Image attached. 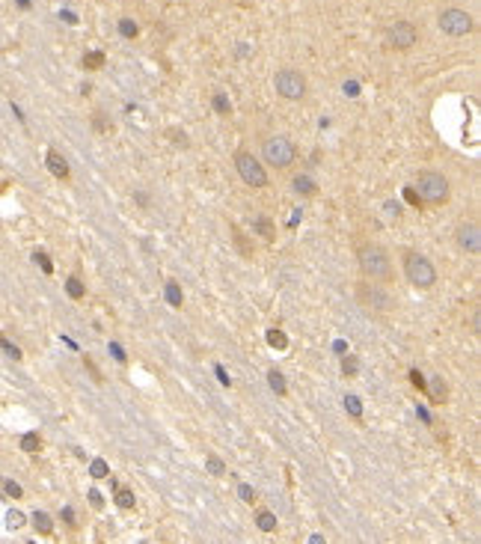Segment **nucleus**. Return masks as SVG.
<instances>
[{
    "label": "nucleus",
    "mask_w": 481,
    "mask_h": 544,
    "mask_svg": "<svg viewBox=\"0 0 481 544\" xmlns=\"http://www.w3.org/2000/svg\"><path fill=\"white\" fill-rule=\"evenodd\" d=\"M386 42H389V48H395V51H410L419 42L416 24H410V21H392V24L386 27Z\"/></svg>",
    "instance_id": "nucleus-8"
},
{
    "label": "nucleus",
    "mask_w": 481,
    "mask_h": 544,
    "mask_svg": "<svg viewBox=\"0 0 481 544\" xmlns=\"http://www.w3.org/2000/svg\"><path fill=\"white\" fill-rule=\"evenodd\" d=\"M36 262H39V265H42V271H45V274H51V271H54V265H51V259L45 256V253H36Z\"/></svg>",
    "instance_id": "nucleus-33"
},
{
    "label": "nucleus",
    "mask_w": 481,
    "mask_h": 544,
    "mask_svg": "<svg viewBox=\"0 0 481 544\" xmlns=\"http://www.w3.org/2000/svg\"><path fill=\"white\" fill-rule=\"evenodd\" d=\"M410 381H413V386H419V390H425V384H428V381L422 378V372H416V369L410 372Z\"/></svg>",
    "instance_id": "nucleus-35"
},
{
    "label": "nucleus",
    "mask_w": 481,
    "mask_h": 544,
    "mask_svg": "<svg viewBox=\"0 0 481 544\" xmlns=\"http://www.w3.org/2000/svg\"><path fill=\"white\" fill-rule=\"evenodd\" d=\"M110 351H113V357H116L119 363H125V354H122V348H119V345H110Z\"/></svg>",
    "instance_id": "nucleus-40"
},
{
    "label": "nucleus",
    "mask_w": 481,
    "mask_h": 544,
    "mask_svg": "<svg viewBox=\"0 0 481 544\" xmlns=\"http://www.w3.org/2000/svg\"><path fill=\"white\" fill-rule=\"evenodd\" d=\"M89 473H92V479H107V476H110V467H107L104 458H95V461L89 464Z\"/></svg>",
    "instance_id": "nucleus-19"
},
{
    "label": "nucleus",
    "mask_w": 481,
    "mask_h": 544,
    "mask_svg": "<svg viewBox=\"0 0 481 544\" xmlns=\"http://www.w3.org/2000/svg\"><path fill=\"white\" fill-rule=\"evenodd\" d=\"M256 523H258V529H261V532H273V529H276V514H270V512H258Z\"/></svg>",
    "instance_id": "nucleus-16"
},
{
    "label": "nucleus",
    "mask_w": 481,
    "mask_h": 544,
    "mask_svg": "<svg viewBox=\"0 0 481 544\" xmlns=\"http://www.w3.org/2000/svg\"><path fill=\"white\" fill-rule=\"evenodd\" d=\"M356 300L368 309V313H392L395 309V297L386 291L383 286H374L371 280L356 286Z\"/></svg>",
    "instance_id": "nucleus-2"
},
{
    "label": "nucleus",
    "mask_w": 481,
    "mask_h": 544,
    "mask_svg": "<svg viewBox=\"0 0 481 544\" xmlns=\"http://www.w3.org/2000/svg\"><path fill=\"white\" fill-rule=\"evenodd\" d=\"M65 291H68V297H74V300H80L86 288H83V283H80L77 277H68V280H65Z\"/></svg>",
    "instance_id": "nucleus-18"
},
{
    "label": "nucleus",
    "mask_w": 481,
    "mask_h": 544,
    "mask_svg": "<svg viewBox=\"0 0 481 544\" xmlns=\"http://www.w3.org/2000/svg\"><path fill=\"white\" fill-rule=\"evenodd\" d=\"M261 155H264V161H267L270 167L285 170V167L294 164L297 149H294V143H291L288 137H267V140L261 143Z\"/></svg>",
    "instance_id": "nucleus-4"
},
{
    "label": "nucleus",
    "mask_w": 481,
    "mask_h": 544,
    "mask_svg": "<svg viewBox=\"0 0 481 544\" xmlns=\"http://www.w3.org/2000/svg\"><path fill=\"white\" fill-rule=\"evenodd\" d=\"M291 188H294V193H300V196H315V193H318V182H315L312 176L300 173V176H294Z\"/></svg>",
    "instance_id": "nucleus-12"
},
{
    "label": "nucleus",
    "mask_w": 481,
    "mask_h": 544,
    "mask_svg": "<svg viewBox=\"0 0 481 544\" xmlns=\"http://www.w3.org/2000/svg\"><path fill=\"white\" fill-rule=\"evenodd\" d=\"M0 348H3V351L9 354L12 360H21V351H18V348H15V345H12L9 339H3V336H0Z\"/></svg>",
    "instance_id": "nucleus-30"
},
{
    "label": "nucleus",
    "mask_w": 481,
    "mask_h": 544,
    "mask_svg": "<svg viewBox=\"0 0 481 544\" xmlns=\"http://www.w3.org/2000/svg\"><path fill=\"white\" fill-rule=\"evenodd\" d=\"M235 170H238V176H241L250 188H264V185H267L264 167H261L258 158L250 155V152H238V155H235Z\"/></svg>",
    "instance_id": "nucleus-7"
},
{
    "label": "nucleus",
    "mask_w": 481,
    "mask_h": 544,
    "mask_svg": "<svg viewBox=\"0 0 481 544\" xmlns=\"http://www.w3.org/2000/svg\"><path fill=\"white\" fill-rule=\"evenodd\" d=\"M253 229H256L261 238H267V241L276 238V229H273V223H270V217H256V220H253Z\"/></svg>",
    "instance_id": "nucleus-14"
},
{
    "label": "nucleus",
    "mask_w": 481,
    "mask_h": 544,
    "mask_svg": "<svg viewBox=\"0 0 481 544\" xmlns=\"http://www.w3.org/2000/svg\"><path fill=\"white\" fill-rule=\"evenodd\" d=\"M3 488H6V494H9V497H15V500H18V497H21V485H18V482H3Z\"/></svg>",
    "instance_id": "nucleus-31"
},
{
    "label": "nucleus",
    "mask_w": 481,
    "mask_h": 544,
    "mask_svg": "<svg viewBox=\"0 0 481 544\" xmlns=\"http://www.w3.org/2000/svg\"><path fill=\"white\" fill-rule=\"evenodd\" d=\"M356 262H359V271H362L365 280H371V283L392 280V262H389V253L380 244H362L356 250Z\"/></svg>",
    "instance_id": "nucleus-1"
},
{
    "label": "nucleus",
    "mask_w": 481,
    "mask_h": 544,
    "mask_svg": "<svg viewBox=\"0 0 481 544\" xmlns=\"http://www.w3.org/2000/svg\"><path fill=\"white\" fill-rule=\"evenodd\" d=\"M238 497H241L244 503H256V491H253L250 485H238Z\"/></svg>",
    "instance_id": "nucleus-29"
},
{
    "label": "nucleus",
    "mask_w": 481,
    "mask_h": 544,
    "mask_svg": "<svg viewBox=\"0 0 481 544\" xmlns=\"http://www.w3.org/2000/svg\"><path fill=\"white\" fill-rule=\"evenodd\" d=\"M345 411L351 416H362V405H359L356 396H345Z\"/></svg>",
    "instance_id": "nucleus-27"
},
{
    "label": "nucleus",
    "mask_w": 481,
    "mask_h": 544,
    "mask_svg": "<svg viewBox=\"0 0 481 544\" xmlns=\"http://www.w3.org/2000/svg\"><path fill=\"white\" fill-rule=\"evenodd\" d=\"M63 520L68 526H74V512H71V509H63Z\"/></svg>",
    "instance_id": "nucleus-39"
},
{
    "label": "nucleus",
    "mask_w": 481,
    "mask_h": 544,
    "mask_svg": "<svg viewBox=\"0 0 481 544\" xmlns=\"http://www.w3.org/2000/svg\"><path fill=\"white\" fill-rule=\"evenodd\" d=\"M342 372H345V375H348V378H353V375H356V372H359V360H356V357H351V354H348V357H345V360H342Z\"/></svg>",
    "instance_id": "nucleus-26"
},
{
    "label": "nucleus",
    "mask_w": 481,
    "mask_h": 544,
    "mask_svg": "<svg viewBox=\"0 0 481 544\" xmlns=\"http://www.w3.org/2000/svg\"><path fill=\"white\" fill-rule=\"evenodd\" d=\"M478 330H481V316H478V313H475V316H472V333H475V336H478Z\"/></svg>",
    "instance_id": "nucleus-41"
},
{
    "label": "nucleus",
    "mask_w": 481,
    "mask_h": 544,
    "mask_svg": "<svg viewBox=\"0 0 481 544\" xmlns=\"http://www.w3.org/2000/svg\"><path fill=\"white\" fill-rule=\"evenodd\" d=\"M205 467H208L211 476H226V464L217 458V455H208V458H205Z\"/></svg>",
    "instance_id": "nucleus-21"
},
{
    "label": "nucleus",
    "mask_w": 481,
    "mask_h": 544,
    "mask_svg": "<svg viewBox=\"0 0 481 544\" xmlns=\"http://www.w3.org/2000/svg\"><path fill=\"white\" fill-rule=\"evenodd\" d=\"M454 238H457V247H460V250H466V253H478V250H481V226L475 223V220L460 223Z\"/></svg>",
    "instance_id": "nucleus-10"
},
{
    "label": "nucleus",
    "mask_w": 481,
    "mask_h": 544,
    "mask_svg": "<svg viewBox=\"0 0 481 544\" xmlns=\"http://www.w3.org/2000/svg\"><path fill=\"white\" fill-rule=\"evenodd\" d=\"M440 30L449 33V36H466V33H472V15L457 9V6L443 9L440 12Z\"/></svg>",
    "instance_id": "nucleus-9"
},
{
    "label": "nucleus",
    "mask_w": 481,
    "mask_h": 544,
    "mask_svg": "<svg viewBox=\"0 0 481 544\" xmlns=\"http://www.w3.org/2000/svg\"><path fill=\"white\" fill-rule=\"evenodd\" d=\"M214 107H217L220 113H229V101H226L223 96H217V98H214Z\"/></svg>",
    "instance_id": "nucleus-38"
},
{
    "label": "nucleus",
    "mask_w": 481,
    "mask_h": 544,
    "mask_svg": "<svg viewBox=\"0 0 481 544\" xmlns=\"http://www.w3.org/2000/svg\"><path fill=\"white\" fill-rule=\"evenodd\" d=\"M383 211H386V217H392V220H395V217H398V214H401V205H398V202H392V199H389V202H386V205H383Z\"/></svg>",
    "instance_id": "nucleus-32"
},
{
    "label": "nucleus",
    "mask_w": 481,
    "mask_h": 544,
    "mask_svg": "<svg viewBox=\"0 0 481 544\" xmlns=\"http://www.w3.org/2000/svg\"><path fill=\"white\" fill-rule=\"evenodd\" d=\"M89 503H92V509H101V506H104V500H101L98 491H89Z\"/></svg>",
    "instance_id": "nucleus-37"
},
{
    "label": "nucleus",
    "mask_w": 481,
    "mask_h": 544,
    "mask_svg": "<svg viewBox=\"0 0 481 544\" xmlns=\"http://www.w3.org/2000/svg\"><path fill=\"white\" fill-rule=\"evenodd\" d=\"M419 199L431 202V205L446 202L449 199V179L443 173H434V170L419 173Z\"/></svg>",
    "instance_id": "nucleus-3"
},
{
    "label": "nucleus",
    "mask_w": 481,
    "mask_h": 544,
    "mask_svg": "<svg viewBox=\"0 0 481 544\" xmlns=\"http://www.w3.org/2000/svg\"><path fill=\"white\" fill-rule=\"evenodd\" d=\"M267 342H270L273 348H285V345H288V339H285L282 330H267Z\"/></svg>",
    "instance_id": "nucleus-25"
},
{
    "label": "nucleus",
    "mask_w": 481,
    "mask_h": 544,
    "mask_svg": "<svg viewBox=\"0 0 481 544\" xmlns=\"http://www.w3.org/2000/svg\"><path fill=\"white\" fill-rule=\"evenodd\" d=\"M33 523H36V529H39L42 535H51V532H54V520H51V514L36 512V514H33Z\"/></svg>",
    "instance_id": "nucleus-15"
},
{
    "label": "nucleus",
    "mask_w": 481,
    "mask_h": 544,
    "mask_svg": "<svg viewBox=\"0 0 481 544\" xmlns=\"http://www.w3.org/2000/svg\"><path fill=\"white\" fill-rule=\"evenodd\" d=\"M166 300H169L172 306H181V300H184V297H181V288H178L175 280H169V283H166Z\"/></svg>",
    "instance_id": "nucleus-20"
},
{
    "label": "nucleus",
    "mask_w": 481,
    "mask_h": 544,
    "mask_svg": "<svg viewBox=\"0 0 481 544\" xmlns=\"http://www.w3.org/2000/svg\"><path fill=\"white\" fill-rule=\"evenodd\" d=\"M116 506H119V509H134V491L122 488V491L116 494Z\"/></svg>",
    "instance_id": "nucleus-23"
},
{
    "label": "nucleus",
    "mask_w": 481,
    "mask_h": 544,
    "mask_svg": "<svg viewBox=\"0 0 481 544\" xmlns=\"http://www.w3.org/2000/svg\"><path fill=\"white\" fill-rule=\"evenodd\" d=\"M119 33H122L125 39H134V36L140 33V27H137V21H131V18H122V21H119Z\"/></svg>",
    "instance_id": "nucleus-24"
},
{
    "label": "nucleus",
    "mask_w": 481,
    "mask_h": 544,
    "mask_svg": "<svg viewBox=\"0 0 481 544\" xmlns=\"http://www.w3.org/2000/svg\"><path fill=\"white\" fill-rule=\"evenodd\" d=\"M425 390L431 393L434 405H443V402L449 399V386H446V381H443V378H431V381L425 384Z\"/></svg>",
    "instance_id": "nucleus-13"
},
{
    "label": "nucleus",
    "mask_w": 481,
    "mask_h": 544,
    "mask_svg": "<svg viewBox=\"0 0 481 544\" xmlns=\"http://www.w3.org/2000/svg\"><path fill=\"white\" fill-rule=\"evenodd\" d=\"M273 87H276L279 96L288 98V101H300V98L306 96V77H303L297 68H279V71L273 74Z\"/></svg>",
    "instance_id": "nucleus-6"
},
{
    "label": "nucleus",
    "mask_w": 481,
    "mask_h": 544,
    "mask_svg": "<svg viewBox=\"0 0 481 544\" xmlns=\"http://www.w3.org/2000/svg\"><path fill=\"white\" fill-rule=\"evenodd\" d=\"M18 6H21V9H30V0H18Z\"/></svg>",
    "instance_id": "nucleus-42"
},
{
    "label": "nucleus",
    "mask_w": 481,
    "mask_h": 544,
    "mask_svg": "<svg viewBox=\"0 0 481 544\" xmlns=\"http://www.w3.org/2000/svg\"><path fill=\"white\" fill-rule=\"evenodd\" d=\"M101 63H104V57H101V54H89V57L83 60V65H86V68H98Z\"/></svg>",
    "instance_id": "nucleus-34"
},
{
    "label": "nucleus",
    "mask_w": 481,
    "mask_h": 544,
    "mask_svg": "<svg viewBox=\"0 0 481 544\" xmlns=\"http://www.w3.org/2000/svg\"><path fill=\"white\" fill-rule=\"evenodd\" d=\"M39 446H42V440H39V434H24V437H21V449H24V452H30V455H36V452H39Z\"/></svg>",
    "instance_id": "nucleus-22"
},
{
    "label": "nucleus",
    "mask_w": 481,
    "mask_h": 544,
    "mask_svg": "<svg viewBox=\"0 0 481 544\" xmlns=\"http://www.w3.org/2000/svg\"><path fill=\"white\" fill-rule=\"evenodd\" d=\"M267 384H270L273 393H279V396H285V390H288V386H285V378H282L276 369H273V372H267Z\"/></svg>",
    "instance_id": "nucleus-17"
},
{
    "label": "nucleus",
    "mask_w": 481,
    "mask_h": 544,
    "mask_svg": "<svg viewBox=\"0 0 481 544\" xmlns=\"http://www.w3.org/2000/svg\"><path fill=\"white\" fill-rule=\"evenodd\" d=\"M45 164H48V170L57 176V179H68V161L57 152V149H51L48 152V158H45Z\"/></svg>",
    "instance_id": "nucleus-11"
},
{
    "label": "nucleus",
    "mask_w": 481,
    "mask_h": 544,
    "mask_svg": "<svg viewBox=\"0 0 481 544\" xmlns=\"http://www.w3.org/2000/svg\"><path fill=\"white\" fill-rule=\"evenodd\" d=\"M6 526H9V529H21V526H24V514L15 512V509L6 512Z\"/></svg>",
    "instance_id": "nucleus-28"
},
{
    "label": "nucleus",
    "mask_w": 481,
    "mask_h": 544,
    "mask_svg": "<svg viewBox=\"0 0 481 544\" xmlns=\"http://www.w3.org/2000/svg\"><path fill=\"white\" fill-rule=\"evenodd\" d=\"M404 274H407V280H410L416 288H431L434 283H437L434 265L422 256V253H413V250L404 256Z\"/></svg>",
    "instance_id": "nucleus-5"
},
{
    "label": "nucleus",
    "mask_w": 481,
    "mask_h": 544,
    "mask_svg": "<svg viewBox=\"0 0 481 544\" xmlns=\"http://www.w3.org/2000/svg\"><path fill=\"white\" fill-rule=\"evenodd\" d=\"M404 199H407L410 205H419V202H422V199H419V193L413 191V188H407V191H404Z\"/></svg>",
    "instance_id": "nucleus-36"
}]
</instances>
